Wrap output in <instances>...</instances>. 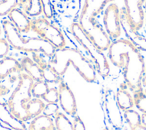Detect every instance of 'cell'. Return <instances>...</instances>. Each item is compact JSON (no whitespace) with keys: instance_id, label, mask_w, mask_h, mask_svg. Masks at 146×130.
<instances>
[{"instance_id":"obj_16","label":"cell","mask_w":146,"mask_h":130,"mask_svg":"<svg viewBox=\"0 0 146 130\" xmlns=\"http://www.w3.org/2000/svg\"><path fill=\"white\" fill-rule=\"evenodd\" d=\"M21 64L23 71L29 75L34 81L43 80V72L39 66L30 58L25 56L21 60Z\"/></svg>"},{"instance_id":"obj_22","label":"cell","mask_w":146,"mask_h":130,"mask_svg":"<svg viewBox=\"0 0 146 130\" xmlns=\"http://www.w3.org/2000/svg\"><path fill=\"white\" fill-rule=\"evenodd\" d=\"M54 119L57 130H74L72 123L62 112H59Z\"/></svg>"},{"instance_id":"obj_3","label":"cell","mask_w":146,"mask_h":130,"mask_svg":"<svg viewBox=\"0 0 146 130\" xmlns=\"http://www.w3.org/2000/svg\"><path fill=\"white\" fill-rule=\"evenodd\" d=\"M2 29L6 40L13 48L27 52H40L51 58L56 48L48 41L39 37L23 38L13 24L6 19L2 21Z\"/></svg>"},{"instance_id":"obj_34","label":"cell","mask_w":146,"mask_h":130,"mask_svg":"<svg viewBox=\"0 0 146 130\" xmlns=\"http://www.w3.org/2000/svg\"><path fill=\"white\" fill-rule=\"evenodd\" d=\"M0 130H13L10 127H8L0 120Z\"/></svg>"},{"instance_id":"obj_29","label":"cell","mask_w":146,"mask_h":130,"mask_svg":"<svg viewBox=\"0 0 146 130\" xmlns=\"http://www.w3.org/2000/svg\"><path fill=\"white\" fill-rule=\"evenodd\" d=\"M10 50V44L6 38H0V58L7 56Z\"/></svg>"},{"instance_id":"obj_32","label":"cell","mask_w":146,"mask_h":130,"mask_svg":"<svg viewBox=\"0 0 146 130\" xmlns=\"http://www.w3.org/2000/svg\"><path fill=\"white\" fill-rule=\"evenodd\" d=\"M94 2L96 4V5L99 7V9L100 12H102V10L104 9V6L110 2L113 1L114 0H93Z\"/></svg>"},{"instance_id":"obj_17","label":"cell","mask_w":146,"mask_h":130,"mask_svg":"<svg viewBox=\"0 0 146 130\" xmlns=\"http://www.w3.org/2000/svg\"><path fill=\"white\" fill-rule=\"evenodd\" d=\"M28 130H57L52 117L39 115L29 124Z\"/></svg>"},{"instance_id":"obj_5","label":"cell","mask_w":146,"mask_h":130,"mask_svg":"<svg viewBox=\"0 0 146 130\" xmlns=\"http://www.w3.org/2000/svg\"><path fill=\"white\" fill-rule=\"evenodd\" d=\"M70 30L75 39L89 55L96 72L102 77L107 76L110 74V67L108 60L103 51L95 46L92 40L83 30L78 22H73L71 25Z\"/></svg>"},{"instance_id":"obj_18","label":"cell","mask_w":146,"mask_h":130,"mask_svg":"<svg viewBox=\"0 0 146 130\" xmlns=\"http://www.w3.org/2000/svg\"><path fill=\"white\" fill-rule=\"evenodd\" d=\"M45 105L44 102L38 98H34L28 101L26 105V109L29 120L39 115L42 112Z\"/></svg>"},{"instance_id":"obj_6","label":"cell","mask_w":146,"mask_h":130,"mask_svg":"<svg viewBox=\"0 0 146 130\" xmlns=\"http://www.w3.org/2000/svg\"><path fill=\"white\" fill-rule=\"evenodd\" d=\"M102 107L108 124L115 129H121L125 120L113 90L106 89L104 91L102 97Z\"/></svg>"},{"instance_id":"obj_40","label":"cell","mask_w":146,"mask_h":130,"mask_svg":"<svg viewBox=\"0 0 146 130\" xmlns=\"http://www.w3.org/2000/svg\"><path fill=\"white\" fill-rule=\"evenodd\" d=\"M1 34H2V27H1V26H0V36H1Z\"/></svg>"},{"instance_id":"obj_14","label":"cell","mask_w":146,"mask_h":130,"mask_svg":"<svg viewBox=\"0 0 146 130\" xmlns=\"http://www.w3.org/2000/svg\"><path fill=\"white\" fill-rule=\"evenodd\" d=\"M23 71L21 62L15 58L6 56L0 60V80L5 79L13 73Z\"/></svg>"},{"instance_id":"obj_8","label":"cell","mask_w":146,"mask_h":130,"mask_svg":"<svg viewBox=\"0 0 146 130\" xmlns=\"http://www.w3.org/2000/svg\"><path fill=\"white\" fill-rule=\"evenodd\" d=\"M145 1L124 0L123 10L129 26L136 31H138L143 26L144 13L143 5Z\"/></svg>"},{"instance_id":"obj_12","label":"cell","mask_w":146,"mask_h":130,"mask_svg":"<svg viewBox=\"0 0 146 130\" xmlns=\"http://www.w3.org/2000/svg\"><path fill=\"white\" fill-rule=\"evenodd\" d=\"M7 17L20 33H27L31 29V21L28 15L19 9H13L7 14Z\"/></svg>"},{"instance_id":"obj_19","label":"cell","mask_w":146,"mask_h":130,"mask_svg":"<svg viewBox=\"0 0 146 130\" xmlns=\"http://www.w3.org/2000/svg\"><path fill=\"white\" fill-rule=\"evenodd\" d=\"M25 13L29 17H34L43 13V6L40 0H27L24 5Z\"/></svg>"},{"instance_id":"obj_15","label":"cell","mask_w":146,"mask_h":130,"mask_svg":"<svg viewBox=\"0 0 146 130\" xmlns=\"http://www.w3.org/2000/svg\"><path fill=\"white\" fill-rule=\"evenodd\" d=\"M128 86L126 83H121L116 93L117 103L122 111L132 109L135 105L133 97L127 90Z\"/></svg>"},{"instance_id":"obj_21","label":"cell","mask_w":146,"mask_h":130,"mask_svg":"<svg viewBox=\"0 0 146 130\" xmlns=\"http://www.w3.org/2000/svg\"><path fill=\"white\" fill-rule=\"evenodd\" d=\"M123 116L131 130L141 124V116L137 111L132 109L124 111Z\"/></svg>"},{"instance_id":"obj_31","label":"cell","mask_w":146,"mask_h":130,"mask_svg":"<svg viewBox=\"0 0 146 130\" xmlns=\"http://www.w3.org/2000/svg\"><path fill=\"white\" fill-rule=\"evenodd\" d=\"M72 124L74 130H86V127L83 121L77 115L75 116Z\"/></svg>"},{"instance_id":"obj_27","label":"cell","mask_w":146,"mask_h":130,"mask_svg":"<svg viewBox=\"0 0 146 130\" xmlns=\"http://www.w3.org/2000/svg\"><path fill=\"white\" fill-rule=\"evenodd\" d=\"M43 6V13L45 18L50 19L54 14V7L51 0H40Z\"/></svg>"},{"instance_id":"obj_37","label":"cell","mask_w":146,"mask_h":130,"mask_svg":"<svg viewBox=\"0 0 146 130\" xmlns=\"http://www.w3.org/2000/svg\"><path fill=\"white\" fill-rule=\"evenodd\" d=\"M132 130H146V127L144 126L142 124H140V125L136 127V128H135Z\"/></svg>"},{"instance_id":"obj_26","label":"cell","mask_w":146,"mask_h":130,"mask_svg":"<svg viewBox=\"0 0 146 130\" xmlns=\"http://www.w3.org/2000/svg\"><path fill=\"white\" fill-rule=\"evenodd\" d=\"M43 99L48 103H57L59 101V90L56 88H50Z\"/></svg>"},{"instance_id":"obj_13","label":"cell","mask_w":146,"mask_h":130,"mask_svg":"<svg viewBox=\"0 0 146 130\" xmlns=\"http://www.w3.org/2000/svg\"><path fill=\"white\" fill-rule=\"evenodd\" d=\"M0 120L13 130H27L25 122L15 117L6 103L0 101Z\"/></svg>"},{"instance_id":"obj_23","label":"cell","mask_w":146,"mask_h":130,"mask_svg":"<svg viewBox=\"0 0 146 130\" xmlns=\"http://www.w3.org/2000/svg\"><path fill=\"white\" fill-rule=\"evenodd\" d=\"M49 88L48 83L45 80L36 81L34 83L31 88L32 95L35 98L43 99Z\"/></svg>"},{"instance_id":"obj_28","label":"cell","mask_w":146,"mask_h":130,"mask_svg":"<svg viewBox=\"0 0 146 130\" xmlns=\"http://www.w3.org/2000/svg\"><path fill=\"white\" fill-rule=\"evenodd\" d=\"M59 105L57 103H47L42 111L43 115L50 117L55 116L59 112Z\"/></svg>"},{"instance_id":"obj_42","label":"cell","mask_w":146,"mask_h":130,"mask_svg":"<svg viewBox=\"0 0 146 130\" xmlns=\"http://www.w3.org/2000/svg\"><path fill=\"white\" fill-rule=\"evenodd\" d=\"M145 94H146V90H145Z\"/></svg>"},{"instance_id":"obj_30","label":"cell","mask_w":146,"mask_h":130,"mask_svg":"<svg viewBox=\"0 0 146 130\" xmlns=\"http://www.w3.org/2000/svg\"><path fill=\"white\" fill-rule=\"evenodd\" d=\"M32 59L39 66L41 70L49 64V62H47L42 56L36 52L32 53Z\"/></svg>"},{"instance_id":"obj_11","label":"cell","mask_w":146,"mask_h":130,"mask_svg":"<svg viewBox=\"0 0 146 130\" xmlns=\"http://www.w3.org/2000/svg\"><path fill=\"white\" fill-rule=\"evenodd\" d=\"M120 19L121 29L127 39L131 41L139 50L146 51V38L131 27L126 19L123 9H120Z\"/></svg>"},{"instance_id":"obj_1","label":"cell","mask_w":146,"mask_h":130,"mask_svg":"<svg viewBox=\"0 0 146 130\" xmlns=\"http://www.w3.org/2000/svg\"><path fill=\"white\" fill-rule=\"evenodd\" d=\"M108 55L111 62L121 70L131 91L135 94L143 91L141 81L145 66L139 50L128 39H118L111 42Z\"/></svg>"},{"instance_id":"obj_35","label":"cell","mask_w":146,"mask_h":130,"mask_svg":"<svg viewBox=\"0 0 146 130\" xmlns=\"http://www.w3.org/2000/svg\"><path fill=\"white\" fill-rule=\"evenodd\" d=\"M141 124L146 127V114L143 113L141 116Z\"/></svg>"},{"instance_id":"obj_4","label":"cell","mask_w":146,"mask_h":130,"mask_svg":"<svg viewBox=\"0 0 146 130\" xmlns=\"http://www.w3.org/2000/svg\"><path fill=\"white\" fill-rule=\"evenodd\" d=\"M17 87L10 96L6 104L13 115L25 122L29 120L26 105L31 99V88L34 80L27 74L21 72Z\"/></svg>"},{"instance_id":"obj_39","label":"cell","mask_w":146,"mask_h":130,"mask_svg":"<svg viewBox=\"0 0 146 130\" xmlns=\"http://www.w3.org/2000/svg\"><path fill=\"white\" fill-rule=\"evenodd\" d=\"M144 9H145V13L146 15V0L144 2ZM145 23H146V19H145Z\"/></svg>"},{"instance_id":"obj_33","label":"cell","mask_w":146,"mask_h":130,"mask_svg":"<svg viewBox=\"0 0 146 130\" xmlns=\"http://www.w3.org/2000/svg\"><path fill=\"white\" fill-rule=\"evenodd\" d=\"M9 91V89L3 86V85H0V97L5 95L6 94H7Z\"/></svg>"},{"instance_id":"obj_10","label":"cell","mask_w":146,"mask_h":130,"mask_svg":"<svg viewBox=\"0 0 146 130\" xmlns=\"http://www.w3.org/2000/svg\"><path fill=\"white\" fill-rule=\"evenodd\" d=\"M58 90L60 107L68 115L75 116L77 113V104L73 92L64 81L59 84Z\"/></svg>"},{"instance_id":"obj_38","label":"cell","mask_w":146,"mask_h":130,"mask_svg":"<svg viewBox=\"0 0 146 130\" xmlns=\"http://www.w3.org/2000/svg\"><path fill=\"white\" fill-rule=\"evenodd\" d=\"M18 2L23 5H25L27 3V0H18Z\"/></svg>"},{"instance_id":"obj_2","label":"cell","mask_w":146,"mask_h":130,"mask_svg":"<svg viewBox=\"0 0 146 130\" xmlns=\"http://www.w3.org/2000/svg\"><path fill=\"white\" fill-rule=\"evenodd\" d=\"M49 64L62 76L71 64L86 82L92 83L96 79L97 72L93 63L76 48H56Z\"/></svg>"},{"instance_id":"obj_20","label":"cell","mask_w":146,"mask_h":130,"mask_svg":"<svg viewBox=\"0 0 146 130\" xmlns=\"http://www.w3.org/2000/svg\"><path fill=\"white\" fill-rule=\"evenodd\" d=\"M43 72V80L47 83H60L63 81L62 76H60L56 70L48 64L42 69Z\"/></svg>"},{"instance_id":"obj_7","label":"cell","mask_w":146,"mask_h":130,"mask_svg":"<svg viewBox=\"0 0 146 130\" xmlns=\"http://www.w3.org/2000/svg\"><path fill=\"white\" fill-rule=\"evenodd\" d=\"M31 30L40 38L52 44L56 48L66 47V42L62 32L46 18H39L32 20Z\"/></svg>"},{"instance_id":"obj_36","label":"cell","mask_w":146,"mask_h":130,"mask_svg":"<svg viewBox=\"0 0 146 130\" xmlns=\"http://www.w3.org/2000/svg\"><path fill=\"white\" fill-rule=\"evenodd\" d=\"M141 82H142V86H143L144 87H146V68H145V70L144 74L143 75V78H142Z\"/></svg>"},{"instance_id":"obj_24","label":"cell","mask_w":146,"mask_h":130,"mask_svg":"<svg viewBox=\"0 0 146 130\" xmlns=\"http://www.w3.org/2000/svg\"><path fill=\"white\" fill-rule=\"evenodd\" d=\"M135 105L143 113L146 114V94L143 91L133 94Z\"/></svg>"},{"instance_id":"obj_25","label":"cell","mask_w":146,"mask_h":130,"mask_svg":"<svg viewBox=\"0 0 146 130\" xmlns=\"http://www.w3.org/2000/svg\"><path fill=\"white\" fill-rule=\"evenodd\" d=\"M19 3L18 0L0 1V16H5Z\"/></svg>"},{"instance_id":"obj_41","label":"cell","mask_w":146,"mask_h":130,"mask_svg":"<svg viewBox=\"0 0 146 130\" xmlns=\"http://www.w3.org/2000/svg\"><path fill=\"white\" fill-rule=\"evenodd\" d=\"M103 130H110V129H108V128H104V129H103Z\"/></svg>"},{"instance_id":"obj_9","label":"cell","mask_w":146,"mask_h":130,"mask_svg":"<svg viewBox=\"0 0 146 130\" xmlns=\"http://www.w3.org/2000/svg\"><path fill=\"white\" fill-rule=\"evenodd\" d=\"M103 23L107 34L112 39L118 38L121 33L120 10L112 3L107 6L103 14Z\"/></svg>"}]
</instances>
